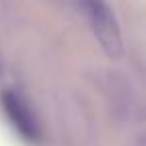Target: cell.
<instances>
[{"mask_svg": "<svg viewBox=\"0 0 146 146\" xmlns=\"http://www.w3.org/2000/svg\"><path fill=\"white\" fill-rule=\"evenodd\" d=\"M84 8L90 18V26L94 30L96 40L100 46L110 54V56H120L122 54V36L118 22L108 8L104 0H84Z\"/></svg>", "mask_w": 146, "mask_h": 146, "instance_id": "6da1fadb", "label": "cell"}, {"mask_svg": "<svg viewBox=\"0 0 146 146\" xmlns=\"http://www.w3.org/2000/svg\"><path fill=\"white\" fill-rule=\"evenodd\" d=\"M0 100H2V108L8 114L10 122L16 126V130L24 138L36 140L38 138V126H36V120H34L32 112L22 102V98L18 94H14V92H4L2 96H0Z\"/></svg>", "mask_w": 146, "mask_h": 146, "instance_id": "7a4b0ae2", "label": "cell"}]
</instances>
